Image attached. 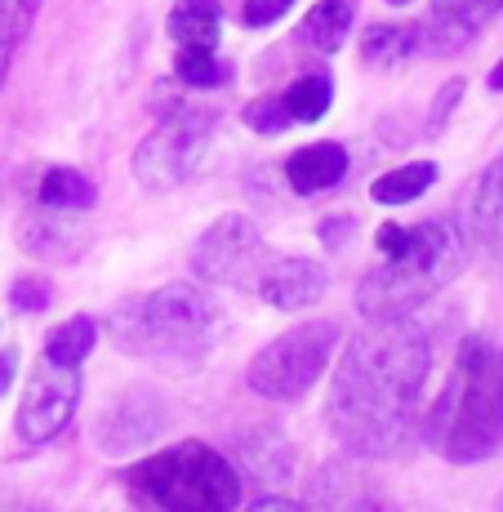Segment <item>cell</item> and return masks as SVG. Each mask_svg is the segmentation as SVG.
I'll list each match as a JSON object with an SVG mask.
<instances>
[{"mask_svg":"<svg viewBox=\"0 0 503 512\" xmlns=\"http://www.w3.org/2000/svg\"><path fill=\"white\" fill-rule=\"evenodd\" d=\"M432 339L410 317L370 321L348 343L325 397V423L352 455H397L419 415Z\"/></svg>","mask_w":503,"mask_h":512,"instance_id":"1","label":"cell"},{"mask_svg":"<svg viewBox=\"0 0 503 512\" xmlns=\"http://www.w3.org/2000/svg\"><path fill=\"white\" fill-rule=\"evenodd\" d=\"M219 308L196 285H161L152 294H134L112 312V343L156 370L192 374L219 343Z\"/></svg>","mask_w":503,"mask_h":512,"instance_id":"2","label":"cell"},{"mask_svg":"<svg viewBox=\"0 0 503 512\" xmlns=\"http://www.w3.org/2000/svg\"><path fill=\"white\" fill-rule=\"evenodd\" d=\"M428 446L450 464H481L503 450V352L490 339H463L441 397L423 423Z\"/></svg>","mask_w":503,"mask_h":512,"instance_id":"3","label":"cell"},{"mask_svg":"<svg viewBox=\"0 0 503 512\" xmlns=\"http://www.w3.org/2000/svg\"><path fill=\"white\" fill-rule=\"evenodd\" d=\"M383 259L388 263L366 272L357 290V312L366 321L410 317L419 303L446 290L468 268V236L455 219H423L410 228V241Z\"/></svg>","mask_w":503,"mask_h":512,"instance_id":"4","label":"cell"},{"mask_svg":"<svg viewBox=\"0 0 503 512\" xmlns=\"http://www.w3.org/2000/svg\"><path fill=\"white\" fill-rule=\"evenodd\" d=\"M125 490L134 504L152 508H236L241 504V477L219 450L201 441H183L161 455L143 459L125 472Z\"/></svg>","mask_w":503,"mask_h":512,"instance_id":"5","label":"cell"},{"mask_svg":"<svg viewBox=\"0 0 503 512\" xmlns=\"http://www.w3.org/2000/svg\"><path fill=\"white\" fill-rule=\"evenodd\" d=\"M334 348H339V326L334 321H308V326L272 339L259 357L250 361V388L268 401H294L325 374Z\"/></svg>","mask_w":503,"mask_h":512,"instance_id":"6","label":"cell"},{"mask_svg":"<svg viewBox=\"0 0 503 512\" xmlns=\"http://www.w3.org/2000/svg\"><path fill=\"white\" fill-rule=\"evenodd\" d=\"M268 259H272L268 241H263V232L245 214H223L192 250L196 277L210 285H236V290H254Z\"/></svg>","mask_w":503,"mask_h":512,"instance_id":"7","label":"cell"},{"mask_svg":"<svg viewBox=\"0 0 503 512\" xmlns=\"http://www.w3.org/2000/svg\"><path fill=\"white\" fill-rule=\"evenodd\" d=\"M210 112H174L165 116V125L152 134V139L138 143L134 152V174L138 183L147 187H174L183 183L187 174L201 161V147L210 139Z\"/></svg>","mask_w":503,"mask_h":512,"instance_id":"8","label":"cell"},{"mask_svg":"<svg viewBox=\"0 0 503 512\" xmlns=\"http://www.w3.org/2000/svg\"><path fill=\"white\" fill-rule=\"evenodd\" d=\"M76 401H81V366H63V361H41L27 379L23 406H18V437L41 446L58 437L72 423Z\"/></svg>","mask_w":503,"mask_h":512,"instance_id":"9","label":"cell"},{"mask_svg":"<svg viewBox=\"0 0 503 512\" xmlns=\"http://www.w3.org/2000/svg\"><path fill=\"white\" fill-rule=\"evenodd\" d=\"M325 285H330V277H325V268L317 259H303V254H290V259H285V254H272L254 290H259L272 308L303 312L321 299Z\"/></svg>","mask_w":503,"mask_h":512,"instance_id":"10","label":"cell"},{"mask_svg":"<svg viewBox=\"0 0 503 512\" xmlns=\"http://www.w3.org/2000/svg\"><path fill=\"white\" fill-rule=\"evenodd\" d=\"M503 14V0H432V18L423 32V45H437V54L468 45L472 36H481L490 23Z\"/></svg>","mask_w":503,"mask_h":512,"instance_id":"11","label":"cell"},{"mask_svg":"<svg viewBox=\"0 0 503 512\" xmlns=\"http://www.w3.org/2000/svg\"><path fill=\"white\" fill-rule=\"evenodd\" d=\"M348 174V152L339 143H312V147H299V152L285 161V179L299 196H312V192H325Z\"/></svg>","mask_w":503,"mask_h":512,"instance_id":"12","label":"cell"},{"mask_svg":"<svg viewBox=\"0 0 503 512\" xmlns=\"http://www.w3.org/2000/svg\"><path fill=\"white\" fill-rule=\"evenodd\" d=\"M472 232L481 236V245L495 259H503V156L490 161V170L477 183V196H472Z\"/></svg>","mask_w":503,"mask_h":512,"instance_id":"13","label":"cell"},{"mask_svg":"<svg viewBox=\"0 0 503 512\" xmlns=\"http://www.w3.org/2000/svg\"><path fill=\"white\" fill-rule=\"evenodd\" d=\"M170 36L179 45H196V49H214L223 32V9L219 0H179L170 9Z\"/></svg>","mask_w":503,"mask_h":512,"instance_id":"14","label":"cell"},{"mask_svg":"<svg viewBox=\"0 0 503 512\" xmlns=\"http://www.w3.org/2000/svg\"><path fill=\"white\" fill-rule=\"evenodd\" d=\"M156 432H161V410H147L143 419H130L125 415V401H121L116 410H107V415L98 419V446H103L107 455H125V450L152 441Z\"/></svg>","mask_w":503,"mask_h":512,"instance_id":"15","label":"cell"},{"mask_svg":"<svg viewBox=\"0 0 503 512\" xmlns=\"http://www.w3.org/2000/svg\"><path fill=\"white\" fill-rule=\"evenodd\" d=\"M348 32H352V0H321L303 18V41L312 49H325V54H334L348 41Z\"/></svg>","mask_w":503,"mask_h":512,"instance_id":"16","label":"cell"},{"mask_svg":"<svg viewBox=\"0 0 503 512\" xmlns=\"http://www.w3.org/2000/svg\"><path fill=\"white\" fill-rule=\"evenodd\" d=\"M432 183H437V165L432 161H410V165H401V170L383 174V179L370 187V196L379 205H410V201H419Z\"/></svg>","mask_w":503,"mask_h":512,"instance_id":"17","label":"cell"},{"mask_svg":"<svg viewBox=\"0 0 503 512\" xmlns=\"http://www.w3.org/2000/svg\"><path fill=\"white\" fill-rule=\"evenodd\" d=\"M423 49V32L419 27H370L366 41H361V54L374 67H397L414 58Z\"/></svg>","mask_w":503,"mask_h":512,"instance_id":"18","label":"cell"},{"mask_svg":"<svg viewBox=\"0 0 503 512\" xmlns=\"http://www.w3.org/2000/svg\"><path fill=\"white\" fill-rule=\"evenodd\" d=\"M36 14H41V0H0V85H5L18 45L32 32Z\"/></svg>","mask_w":503,"mask_h":512,"instance_id":"19","label":"cell"},{"mask_svg":"<svg viewBox=\"0 0 503 512\" xmlns=\"http://www.w3.org/2000/svg\"><path fill=\"white\" fill-rule=\"evenodd\" d=\"M41 205L45 210H90L94 205V183L85 179L81 170L58 165V170H49L41 179Z\"/></svg>","mask_w":503,"mask_h":512,"instance_id":"20","label":"cell"},{"mask_svg":"<svg viewBox=\"0 0 503 512\" xmlns=\"http://www.w3.org/2000/svg\"><path fill=\"white\" fill-rule=\"evenodd\" d=\"M23 245L32 254H45V259H76L85 241H76V228L67 219H27Z\"/></svg>","mask_w":503,"mask_h":512,"instance_id":"21","label":"cell"},{"mask_svg":"<svg viewBox=\"0 0 503 512\" xmlns=\"http://www.w3.org/2000/svg\"><path fill=\"white\" fill-rule=\"evenodd\" d=\"M94 339H98V326H94V321H90V317H72V321H63V326L49 330L45 357H49V361H63V366H81V361L90 357Z\"/></svg>","mask_w":503,"mask_h":512,"instance_id":"22","label":"cell"},{"mask_svg":"<svg viewBox=\"0 0 503 512\" xmlns=\"http://www.w3.org/2000/svg\"><path fill=\"white\" fill-rule=\"evenodd\" d=\"M174 76L183 85H196V90H214V85H228V63H219L214 49H196V45H179L174 54Z\"/></svg>","mask_w":503,"mask_h":512,"instance_id":"23","label":"cell"},{"mask_svg":"<svg viewBox=\"0 0 503 512\" xmlns=\"http://www.w3.org/2000/svg\"><path fill=\"white\" fill-rule=\"evenodd\" d=\"M281 103L290 112V121H321L334 103V85H330V76H303V81H294L281 94Z\"/></svg>","mask_w":503,"mask_h":512,"instance_id":"24","label":"cell"},{"mask_svg":"<svg viewBox=\"0 0 503 512\" xmlns=\"http://www.w3.org/2000/svg\"><path fill=\"white\" fill-rule=\"evenodd\" d=\"M245 125L259 134H281L290 125V112H285L281 98H263V103H250L245 107Z\"/></svg>","mask_w":503,"mask_h":512,"instance_id":"25","label":"cell"},{"mask_svg":"<svg viewBox=\"0 0 503 512\" xmlns=\"http://www.w3.org/2000/svg\"><path fill=\"white\" fill-rule=\"evenodd\" d=\"M49 299H54V294H49L45 281H32V277L14 281V308L18 312H45Z\"/></svg>","mask_w":503,"mask_h":512,"instance_id":"26","label":"cell"},{"mask_svg":"<svg viewBox=\"0 0 503 512\" xmlns=\"http://www.w3.org/2000/svg\"><path fill=\"white\" fill-rule=\"evenodd\" d=\"M290 5H294V0H245L241 18H245V27H268V23H276V18H281Z\"/></svg>","mask_w":503,"mask_h":512,"instance_id":"27","label":"cell"},{"mask_svg":"<svg viewBox=\"0 0 503 512\" xmlns=\"http://www.w3.org/2000/svg\"><path fill=\"white\" fill-rule=\"evenodd\" d=\"M459 94H463V85H459V81H450L446 90H441V98L432 103V121H428L432 130H441V125H446V116H450V107L459 103Z\"/></svg>","mask_w":503,"mask_h":512,"instance_id":"28","label":"cell"},{"mask_svg":"<svg viewBox=\"0 0 503 512\" xmlns=\"http://www.w3.org/2000/svg\"><path fill=\"white\" fill-rule=\"evenodd\" d=\"M406 241H410V228H401V223H383V228L374 232V245H379L383 254H397Z\"/></svg>","mask_w":503,"mask_h":512,"instance_id":"29","label":"cell"},{"mask_svg":"<svg viewBox=\"0 0 503 512\" xmlns=\"http://www.w3.org/2000/svg\"><path fill=\"white\" fill-rule=\"evenodd\" d=\"M14 361H18L14 348H0V392H5L9 379H14Z\"/></svg>","mask_w":503,"mask_h":512,"instance_id":"30","label":"cell"},{"mask_svg":"<svg viewBox=\"0 0 503 512\" xmlns=\"http://www.w3.org/2000/svg\"><path fill=\"white\" fill-rule=\"evenodd\" d=\"M343 232H348V219H330V223H321V241H339Z\"/></svg>","mask_w":503,"mask_h":512,"instance_id":"31","label":"cell"},{"mask_svg":"<svg viewBox=\"0 0 503 512\" xmlns=\"http://www.w3.org/2000/svg\"><path fill=\"white\" fill-rule=\"evenodd\" d=\"M490 90H499V94H503V58L495 63V72H490Z\"/></svg>","mask_w":503,"mask_h":512,"instance_id":"32","label":"cell"},{"mask_svg":"<svg viewBox=\"0 0 503 512\" xmlns=\"http://www.w3.org/2000/svg\"><path fill=\"white\" fill-rule=\"evenodd\" d=\"M388 5H410V0H388Z\"/></svg>","mask_w":503,"mask_h":512,"instance_id":"33","label":"cell"}]
</instances>
